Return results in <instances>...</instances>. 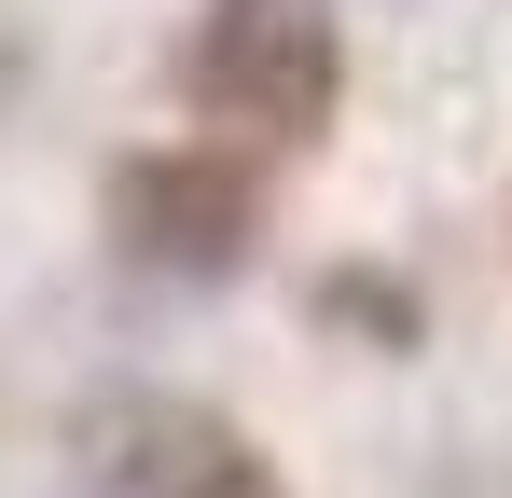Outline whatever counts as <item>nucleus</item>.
Here are the masks:
<instances>
[{
    "mask_svg": "<svg viewBox=\"0 0 512 498\" xmlns=\"http://www.w3.org/2000/svg\"><path fill=\"white\" fill-rule=\"evenodd\" d=\"M167 83L208 125V153H305L346 111V14L333 0H194Z\"/></svg>",
    "mask_w": 512,
    "mask_h": 498,
    "instance_id": "f257e3e1",
    "label": "nucleus"
},
{
    "mask_svg": "<svg viewBox=\"0 0 512 498\" xmlns=\"http://www.w3.org/2000/svg\"><path fill=\"white\" fill-rule=\"evenodd\" d=\"M97 236L153 291H236L263 263V166L208 139H139L97 166Z\"/></svg>",
    "mask_w": 512,
    "mask_h": 498,
    "instance_id": "f03ea898",
    "label": "nucleus"
},
{
    "mask_svg": "<svg viewBox=\"0 0 512 498\" xmlns=\"http://www.w3.org/2000/svg\"><path fill=\"white\" fill-rule=\"evenodd\" d=\"M70 485L84 498H291V471L194 388H84L70 402Z\"/></svg>",
    "mask_w": 512,
    "mask_h": 498,
    "instance_id": "7ed1b4c3",
    "label": "nucleus"
},
{
    "mask_svg": "<svg viewBox=\"0 0 512 498\" xmlns=\"http://www.w3.org/2000/svg\"><path fill=\"white\" fill-rule=\"evenodd\" d=\"M305 319H319V332H374V360H402V346H429L416 291H402L388 263H333V277L305 291Z\"/></svg>",
    "mask_w": 512,
    "mask_h": 498,
    "instance_id": "20e7f679",
    "label": "nucleus"
},
{
    "mask_svg": "<svg viewBox=\"0 0 512 498\" xmlns=\"http://www.w3.org/2000/svg\"><path fill=\"white\" fill-rule=\"evenodd\" d=\"M28 83H42V14H28V0H0V125L28 111Z\"/></svg>",
    "mask_w": 512,
    "mask_h": 498,
    "instance_id": "39448f33",
    "label": "nucleus"
}]
</instances>
